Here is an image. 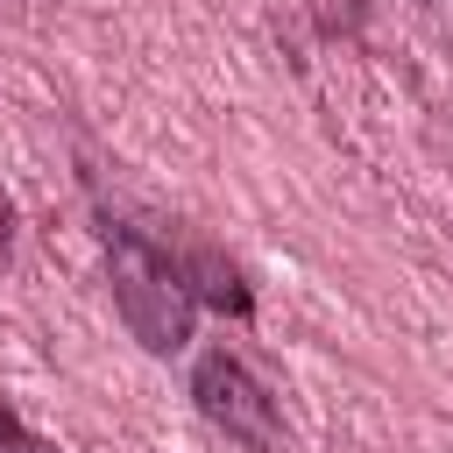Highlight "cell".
Returning <instances> with one entry per match:
<instances>
[{"mask_svg":"<svg viewBox=\"0 0 453 453\" xmlns=\"http://www.w3.org/2000/svg\"><path fill=\"white\" fill-rule=\"evenodd\" d=\"M184 283H191V297H205V304H219V311H248V283H241V269L219 262L212 248H191V255H184Z\"/></svg>","mask_w":453,"mask_h":453,"instance_id":"obj_3","label":"cell"},{"mask_svg":"<svg viewBox=\"0 0 453 453\" xmlns=\"http://www.w3.org/2000/svg\"><path fill=\"white\" fill-rule=\"evenodd\" d=\"M191 396H198V418L219 425L234 446L248 453H283V418H276V396L248 375L241 354L226 347H205L198 368H191Z\"/></svg>","mask_w":453,"mask_h":453,"instance_id":"obj_2","label":"cell"},{"mask_svg":"<svg viewBox=\"0 0 453 453\" xmlns=\"http://www.w3.org/2000/svg\"><path fill=\"white\" fill-rule=\"evenodd\" d=\"M0 453H57L42 432H28L21 418H14V403H0Z\"/></svg>","mask_w":453,"mask_h":453,"instance_id":"obj_4","label":"cell"},{"mask_svg":"<svg viewBox=\"0 0 453 453\" xmlns=\"http://www.w3.org/2000/svg\"><path fill=\"white\" fill-rule=\"evenodd\" d=\"M106 276H113V304L127 319V333L149 354H177L191 340V283L184 262L156 241H142L134 226H106Z\"/></svg>","mask_w":453,"mask_h":453,"instance_id":"obj_1","label":"cell"}]
</instances>
